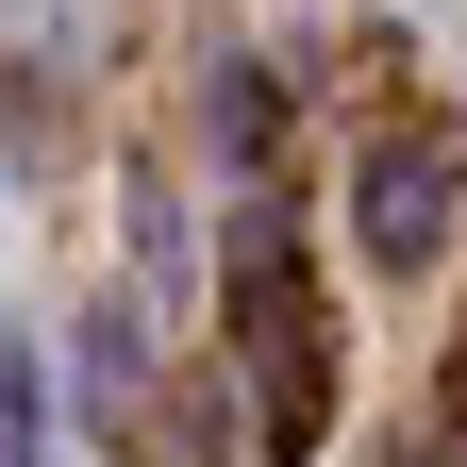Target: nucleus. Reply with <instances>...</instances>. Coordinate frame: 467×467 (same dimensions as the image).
Segmentation results:
<instances>
[{
  "label": "nucleus",
  "mask_w": 467,
  "mask_h": 467,
  "mask_svg": "<svg viewBox=\"0 0 467 467\" xmlns=\"http://www.w3.org/2000/svg\"><path fill=\"white\" fill-rule=\"evenodd\" d=\"M350 234H368V267L418 284L451 251V150L434 134H368V167H350Z\"/></svg>",
  "instance_id": "nucleus-1"
},
{
  "label": "nucleus",
  "mask_w": 467,
  "mask_h": 467,
  "mask_svg": "<svg viewBox=\"0 0 467 467\" xmlns=\"http://www.w3.org/2000/svg\"><path fill=\"white\" fill-rule=\"evenodd\" d=\"M0 467H50V418H34V334H0Z\"/></svg>",
  "instance_id": "nucleus-2"
},
{
  "label": "nucleus",
  "mask_w": 467,
  "mask_h": 467,
  "mask_svg": "<svg viewBox=\"0 0 467 467\" xmlns=\"http://www.w3.org/2000/svg\"><path fill=\"white\" fill-rule=\"evenodd\" d=\"M217 150H234V167H267V84H251V67H217Z\"/></svg>",
  "instance_id": "nucleus-3"
}]
</instances>
